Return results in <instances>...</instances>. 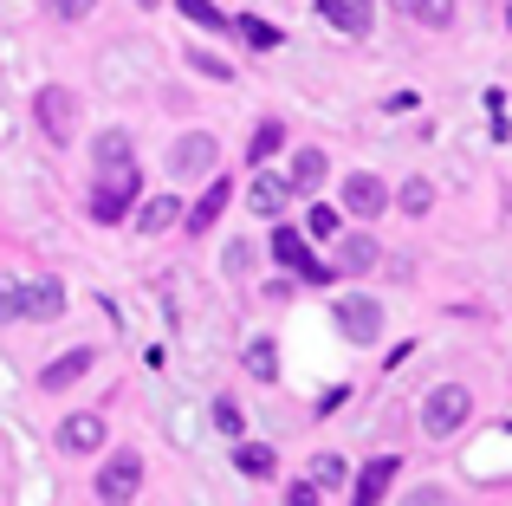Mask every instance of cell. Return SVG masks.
Here are the masks:
<instances>
[{
	"mask_svg": "<svg viewBox=\"0 0 512 506\" xmlns=\"http://www.w3.org/2000/svg\"><path fill=\"white\" fill-rule=\"evenodd\" d=\"M143 176H137V156H130L124 130H104L91 143V221H124V208H137Z\"/></svg>",
	"mask_w": 512,
	"mask_h": 506,
	"instance_id": "cell-1",
	"label": "cell"
},
{
	"mask_svg": "<svg viewBox=\"0 0 512 506\" xmlns=\"http://www.w3.org/2000/svg\"><path fill=\"white\" fill-rule=\"evenodd\" d=\"M467 416H474V396H467L461 383H441V390H435V396L422 403V429L435 435V442H448V435L461 429Z\"/></svg>",
	"mask_w": 512,
	"mask_h": 506,
	"instance_id": "cell-2",
	"label": "cell"
},
{
	"mask_svg": "<svg viewBox=\"0 0 512 506\" xmlns=\"http://www.w3.org/2000/svg\"><path fill=\"white\" fill-rule=\"evenodd\" d=\"M33 111H39V130H46L52 143H72V137H78V91H65V85H39Z\"/></svg>",
	"mask_w": 512,
	"mask_h": 506,
	"instance_id": "cell-3",
	"label": "cell"
},
{
	"mask_svg": "<svg viewBox=\"0 0 512 506\" xmlns=\"http://www.w3.org/2000/svg\"><path fill=\"white\" fill-rule=\"evenodd\" d=\"M137 487H143V461L130 455V448H117V455L98 468V500H104V506H124Z\"/></svg>",
	"mask_w": 512,
	"mask_h": 506,
	"instance_id": "cell-4",
	"label": "cell"
},
{
	"mask_svg": "<svg viewBox=\"0 0 512 506\" xmlns=\"http://www.w3.org/2000/svg\"><path fill=\"white\" fill-rule=\"evenodd\" d=\"M338 331L350 344H376L383 338V305L376 299H338Z\"/></svg>",
	"mask_w": 512,
	"mask_h": 506,
	"instance_id": "cell-5",
	"label": "cell"
},
{
	"mask_svg": "<svg viewBox=\"0 0 512 506\" xmlns=\"http://www.w3.org/2000/svg\"><path fill=\"white\" fill-rule=\"evenodd\" d=\"M273 260L286 266V273H299V279H331V266L312 260V247L299 241V228H273Z\"/></svg>",
	"mask_w": 512,
	"mask_h": 506,
	"instance_id": "cell-6",
	"label": "cell"
},
{
	"mask_svg": "<svg viewBox=\"0 0 512 506\" xmlns=\"http://www.w3.org/2000/svg\"><path fill=\"white\" fill-rule=\"evenodd\" d=\"M344 208L357 221H376L389 208V189H383V176H370V169H357V176H344Z\"/></svg>",
	"mask_w": 512,
	"mask_h": 506,
	"instance_id": "cell-7",
	"label": "cell"
},
{
	"mask_svg": "<svg viewBox=\"0 0 512 506\" xmlns=\"http://www.w3.org/2000/svg\"><path fill=\"white\" fill-rule=\"evenodd\" d=\"M214 156H221V150H214V137H208V130H195V137H182L169 150V169H175V176H208Z\"/></svg>",
	"mask_w": 512,
	"mask_h": 506,
	"instance_id": "cell-8",
	"label": "cell"
},
{
	"mask_svg": "<svg viewBox=\"0 0 512 506\" xmlns=\"http://www.w3.org/2000/svg\"><path fill=\"white\" fill-rule=\"evenodd\" d=\"M91 364H98V357H91L85 351V344H78V351H65V357H52V364L46 370H39V390H46V396H59V390H72V383L78 377H85V370Z\"/></svg>",
	"mask_w": 512,
	"mask_h": 506,
	"instance_id": "cell-9",
	"label": "cell"
},
{
	"mask_svg": "<svg viewBox=\"0 0 512 506\" xmlns=\"http://www.w3.org/2000/svg\"><path fill=\"white\" fill-rule=\"evenodd\" d=\"M396 468H402L396 455H376L370 468L357 474V494H350V506H383V494H389V481H396Z\"/></svg>",
	"mask_w": 512,
	"mask_h": 506,
	"instance_id": "cell-10",
	"label": "cell"
},
{
	"mask_svg": "<svg viewBox=\"0 0 512 506\" xmlns=\"http://www.w3.org/2000/svg\"><path fill=\"white\" fill-rule=\"evenodd\" d=\"M318 13H325L338 33H350V39H363L370 33V13H376V0H318Z\"/></svg>",
	"mask_w": 512,
	"mask_h": 506,
	"instance_id": "cell-11",
	"label": "cell"
},
{
	"mask_svg": "<svg viewBox=\"0 0 512 506\" xmlns=\"http://www.w3.org/2000/svg\"><path fill=\"white\" fill-rule=\"evenodd\" d=\"M65 312V286L59 279H33L20 286V318H59Z\"/></svg>",
	"mask_w": 512,
	"mask_h": 506,
	"instance_id": "cell-12",
	"label": "cell"
},
{
	"mask_svg": "<svg viewBox=\"0 0 512 506\" xmlns=\"http://www.w3.org/2000/svg\"><path fill=\"white\" fill-rule=\"evenodd\" d=\"M227 195H234V189H227V182H208V195H201V202H195V208H188V215H182V228H188V234H208L214 221H221Z\"/></svg>",
	"mask_w": 512,
	"mask_h": 506,
	"instance_id": "cell-13",
	"label": "cell"
},
{
	"mask_svg": "<svg viewBox=\"0 0 512 506\" xmlns=\"http://www.w3.org/2000/svg\"><path fill=\"white\" fill-rule=\"evenodd\" d=\"M376 260H383V253H376L370 234H350V241L338 247V266H331V273H370Z\"/></svg>",
	"mask_w": 512,
	"mask_h": 506,
	"instance_id": "cell-14",
	"label": "cell"
},
{
	"mask_svg": "<svg viewBox=\"0 0 512 506\" xmlns=\"http://www.w3.org/2000/svg\"><path fill=\"white\" fill-rule=\"evenodd\" d=\"M59 442L78 448V455H85V448H104V416H65Z\"/></svg>",
	"mask_w": 512,
	"mask_h": 506,
	"instance_id": "cell-15",
	"label": "cell"
},
{
	"mask_svg": "<svg viewBox=\"0 0 512 506\" xmlns=\"http://www.w3.org/2000/svg\"><path fill=\"white\" fill-rule=\"evenodd\" d=\"M286 182H279V176H253V189H247V208H253V215H279V208H286Z\"/></svg>",
	"mask_w": 512,
	"mask_h": 506,
	"instance_id": "cell-16",
	"label": "cell"
},
{
	"mask_svg": "<svg viewBox=\"0 0 512 506\" xmlns=\"http://www.w3.org/2000/svg\"><path fill=\"white\" fill-rule=\"evenodd\" d=\"M409 20H422V26H435V33H448L454 26V0H396Z\"/></svg>",
	"mask_w": 512,
	"mask_h": 506,
	"instance_id": "cell-17",
	"label": "cell"
},
{
	"mask_svg": "<svg viewBox=\"0 0 512 506\" xmlns=\"http://www.w3.org/2000/svg\"><path fill=\"white\" fill-rule=\"evenodd\" d=\"M318 182H325V156H318V150H299V156H292V182H286V189L312 195Z\"/></svg>",
	"mask_w": 512,
	"mask_h": 506,
	"instance_id": "cell-18",
	"label": "cell"
},
{
	"mask_svg": "<svg viewBox=\"0 0 512 506\" xmlns=\"http://www.w3.org/2000/svg\"><path fill=\"white\" fill-rule=\"evenodd\" d=\"M234 468L247 474V481H266V474H273V448H266V442H240Z\"/></svg>",
	"mask_w": 512,
	"mask_h": 506,
	"instance_id": "cell-19",
	"label": "cell"
},
{
	"mask_svg": "<svg viewBox=\"0 0 512 506\" xmlns=\"http://www.w3.org/2000/svg\"><path fill=\"white\" fill-rule=\"evenodd\" d=\"M175 221H182V202H175V195L143 202V234H163V228H175Z\"/></svg>",
	"mask_w": 512,
	"mask_h": 506,
	"instance_id": "cell-20",
	"label": "cell"
},
{
	"mask_svg": "<svg viewBox=\"0 0 512 506\" xmlns=\"http://www.w3.org/2000/svg\"><path fill=\"white\" fill-rule=\"evenodd\" d=\"M396 202H402V215H428V208H435V182L409 176V182H402V195H396Z\"/></svg>",
	"mask_w": 512,
	"mask_h": 506,
	"instance_id": "cell-21",
	"label": "cell"
},
{
	"mask_svg": "<svg viewBox=\"0 0 512 506\" xmlns=\"http://www.w3.org/2000/svg\"><path fill=\"white\" fill-rule=\"evenodd\" d=\"M175 7H182V20L188 26H201V33H221V7H214V0H175Z\"/></svg>",
	"mask_w": 512,
	"mask_h": 506,
	"instance_id": "cell-22",
	"label": "cell"
},
{
	"mask_svg": "<svg viewBox=\"0 0 512 506\" xmlns=\"http://www.w3.org/2000/svg\"><path fill=\"white\" fill-rule=\"evenodd\" d=\"M234 33L247 39V46H260V52H273L279 46V26H266V20H253V13H240L234 20Z\"/></svg>",
	"mask_w": 512,
	"mask_h": 506,
	"instance_id": "cell-23",
	"label": "cell"
},
{
	"mask_svg": "<svg viewBox=\"0 0 512 506\" xmlns=\"http://www.w3.org/2000/svg\"><path fill=\"white\" fill-rule=\"evenodd\" d=\"M247 370H253L260 383H273V377H279V351H273L266 338H253V344H247Z\"/></svg>",
	"mask_w": 512,
	"mask_h": 506,
	"instance_id": "cell-24",
	"label": "cell"
},
{
	"mask_svg": "<svg viewBox=\"0 0 512 506\" xmlns=\"http://www.w3.org/2000/svg\"><path fill=\"white\" fill-rule=\"evenodd\" d=\"M344 481H350L344 455H318V461H312V487H344Z\"/></svg>",
	"mask_w": 512,
	"mask_h": 506,
	"instance_id": "cell-25",
	"label": "cell"
},
{
	"mask_svg": "<svg viewBox=\"0 0 512 506\" xmlns=\"http://www.w3.org/2000/svg\"><path fill=\"white\" fill-rule=\"evenodd\" d=\"M279 143H286V130H279V124H260V130H253V156H247V163H266Z\"/></svg>",
	"mask_w": 512,
	"mask_h": 506,
	"instance_id": "cell-26",
	"label": "cell"
},
{
	"mask_svg": "<svg viewBox=\"0 0 512 506\" xmlns=\"http://www.w3.org/2000/svg\"><path fill=\"white\" fill-rule=\"evenodd\" d=\"M20 318V279H0V325Z\"/></svg>",
	"mask_w": 512,
	"mask_h": 506,
	"instance_id": "cell-27",
	"label": "cell"
},
{
	"mask_svg": "<svg viewBox=\"0 0 512 506\" xmlns=\"http://www.w3.org/2000/svg\"><path fill=\"white\" fill-rule=\"evenodd\" d=\"M402 506H448V494H441V487H409Z\"/></svg>",
	"mask_w": 512,
	"mask_h": 506,
	"instance_id": "cell-28",
	"label": "cell"
},
{
	"mask_svg": "<svg viewBox=\"0 0 512 506\" xmlns=\"http://www.w3.org/2000/svg\"><path fill=\"white\" fill-rule=\"evenodd\" d=\"M214 422H221L227 435H240V403H227V396H221V403H214Z\"/></svg>",
	"mask_w": 512,
	"mask_h": 506,
	"instance_id": "cell-29",
	"label": "cell"
},
{
	"mask_svg": "<svg viewBox=\"0 0 512 506\" xmlns=\"http://www.w3.org/2000/svg\"><path fill=\"white\" fill-rule=\"evenodd\" d=\"M91 7H98V0H52V13H59V20H85Z\"/></svg>",
	"mask_w": 512,
	"mask_h": 506,
	"instance_id": "cell-30",
	"label": "cell"
},
{
	"mask_svg": "<svg viewBox=\"0 0 512 506\" xmlns=\"http://www.w3.org/2000/svg\"><path fill=\"white\" fill-rule=\"evenodd\" d=\"M286 506H318V487L312 481H292L286 487Z\"/></svg>",
	"mask_w": 512,
	"mask_h": 506,
	"instance_id": "cell-31",
	"label": "cell"
},
{
	"mask_svg": "<svg viewBox=\"0 0 512 506\" xmlns=\"http://www.w3.org/2000/svg\"><path fill=\"white\" fill-rule=\"evenodd\" d=\"M312 234H338V208H312Z\"/></svg>",
	"mask_w": 512,
	"mask_h": 506,
	"instance_id": "cell-32",
	"label": "cell"
},
{
	"mask_svg": "<svg viewBox=\"0 0 512 506\" xmlns=\"http://www.w3.org/2000/svg\"><path fill=\"white\" fill-rule=\"evenodd\" d=\"M195 65H201V72H208V78H234V72H227V65H221V59H214V52H195Z\"/></svg>",
	"mask_w": 512,
	"mask_h": 506,
	"instance_id": "cell-33",
	"label": "cell"
}]
</instances>
